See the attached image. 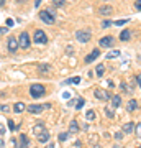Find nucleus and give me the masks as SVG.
Here are the masks:
<instances>
[{
  "instance_id": "9",
  "label": "nucleus",
  "mask_w": 141,
  "mask_h": 148,
  "mask_svg": "<svg viewBox=\"0 0 141 148\" xmlns=\"http://www.w3.org/2000/svg\"><path fill=\"white\" fill-rule=\"evenodd\" d=\"M76 38H77V41H80V43H87V41H90V33L84 32V30H79V32L76 33Z\"/></svg>"
},
{
  "instance_id": "5",
  "label": "nucleus",
  "mask_w": 141,
  "mask_h": 148,
  "mask_svg": "<svg viewBox=\"0 0 141 148\" xmlns=\"http://www.w3.org/2000/svg\"><path fill=\"white\" fill-rule=\"evenodd\" d=\"M7 48H8V51H10V53H16V51H18V48H20L18 40H16L15 36H10V38H8V41H7Z\"/></svg>"
},
{
  "instance_id": "3",
  "label": "nucleus",
  "mask_w": 141,
  "mask_h": 148,
  "mask_svg": "<svg viewBox=\"0 0 141 148\" xmlns=\"http://www.w3.org/2000/svg\"><path fill=\"white\" fill-rule=\"evenodd\" d=\"M18 45H20V48H23V49H28V48H30L31 41H30V35L26 32L20 33V36H18Z\"/></svg>"
},
{
  "instance_id": "18",
  "label": "nucleus",
  "mask_w": 141,
  "mask_h": 148,
  "mask_svg": "<svg viewBox=\"0 0 141 148\" xmlns=\"http://www.w3.org/2000/svg\"><path fill=\"white\" fill-rule=\"evenodd\" d=\"M130 38H131V32H130V30H123V32L120 33V40H121V41H128Z\"/></svg>"
},
{
  "instance_id": "12",
  "label": "nucleus",
  "mask_w": 141,
  "mask_h": 148,
  "mask_svg": "<svg viewBox=\"0 0 141 148\" xmlns=\"http://www.w3.org/2000/svg\"><path fill=\"white\" fill-rule=\"evenodd\" d=\"M99 13H100V15H104V16H108V15H112V13H113V8H112V7H108V5L100 7Z\"/></svg>"
},
{
  "instance_id": "15",
  "label": "nucleus",
  "mask_w": 141,
  "mask_h": 148,
  "mask_svg": "<svg viewBox=\"0 0 141 148\" xmlns=\"http://www.w3.org/2000/svg\"><path fill=\"white\" fill-rule=\"evenodd\" d=\"M110 101H112V106H113V109H116V107L121 106V97H120V95H113Z\"/></svg>"
},
{
  "instance_id": "34",
  "label": "nucleus",
  "mask_w": 141,
  "mask_h": 148,
  "mask_svg": "<svg viewBox=\"0 0 141 148\" xmlns=\"http://www.w3.org/2000/svg\"><path fill=\"white\" fill-rule=\"evenodd\" d=\"M0 110L2 112H10V107L8 106H0Z\"/></svg>"
},
{
  "instance_id": "43",
  "label": "nucleus",
  "mask_w": 141,
  "mask_h": 148,
  "mask_svg": "<svg viewBox=\"0 0 141 148\" xmlns=\"http://www.w3.org/2000/svg\"><path fill=\"white\" fill-rule=\"evenodd\" d=\"M5 5V0H0V7H3Z\"/></svg>"
},
{
  "instance_id": "20",
  "label": "nucleus",
  "mask_w": 141,
  "mask_h": 148,
  "mask_svg": "<svg viewBox=\"0 0 141 148\" xmlns=\"http://www.w3.org/2000/svg\"><path fill=\"white\" fill-rule=\"evenodd\" d=\"M40 73L41 74H46V73H49V71H51V66H49V64H40Z\"/></svg>"
},
{
  "instance_id": "32",
  "label": "nucleus",
  "mask_w": 141,
  "mask_h": 148,
  "mask_svg": "<svg viewBox=\"0 0 141 148\" xmlns=\"http://www.w3.org/2000/svg\"><path fill=\"white\" fill-rule=\"evenodd\" d=\"M5 23H7V27H13V25H15V21L12 20V18H7Z\"/></svg>"
},
{
  "instance_id": "40",
  "label": "nucleus",
  "mask_w": 141,
  "mask_h": 148,
  "mask_svg": "<svg viewBox=\"0 0 141 148\" xmlns=\"http://www.w3.org/2000/svg\"><path fill=\"white\" fill-rule=\"evenodd\" d=\"M0 133H2V135L5 133V128H3V125H0Z\"/></svg>"
},
{
  "instance_id": "36",
  "label": "nucleus",
  "mask_w": 141,
  "mask_h": 148,
  "mask_svg": "<svg viewBox=\"0 0 141 148\" xmlns=\"http://www.w3.org/2000/svg\"><path fill=\"white\" fill-rule=\"evenodd\" d=\"M115 138H116V140H121V138H123V133H121V132L115 133Z\"/></svg>"
},
{
  "instance_id": "6",
  "label": "nucleus",
  "mask_w": 141,
  "mask_h": 148,
  "mask_svg": "<svg viewBox=\"0 0 141 148\" xmlns=\"http://www.w3.org/2000/svg\"><path fill=\"white\" fill-rule=\"evenodd\" d=\"M94 95L99 101H110V99H112V94H110L108 90H104V89H97L94 92Z\"/></svg>"
},
{
  "instance_id": "23",
  "label": "nucleus",
  "mask_w": 141,
  "mask_h": 148,
  "mask_svg": "<svg viewBox=\"0 0 141 148\" xmlns=\"http://www.w3.org/2000/svg\"><path fill=\"white\" fill-rule=\"evenodd\" d=\"M33 130H35V132H40V133H41L43 130H44V123H36V125L33 127Z\"/></svg>"
},
{
  "instance_id": "7",
  "label": "nucleus",
  "mask_w": 141,
  "mask_h": 148,
  "mask_svg": "<svg viewBox=\"0 0 141 148\" xmlns=\"http://www.w3.org/2000/svg\"><path fill=\"white\" fill-rule=\"evenodd\" d=\"M99 45L102 48H113V45H115V38L113 36H104V38H100Z\"/></svg>"
},
{
  "instance_id": "27",
  "label": "nucleus",
  "mask_w": 141,
  "mask_h": 148,
  "mask_svg": "<svg viewBox=\"0 0 141 148\" xmlns=\"http://www.w3.org/2000/svg\"><path fill=\"white\" fill-rule=\"evenodd\" d=\"M104 71H105V68L102 66V64H99V66H97V69H95L97 76H102V74H104Z\"/></svg>"
},
{
  "instance_id": "39",
  "label": "nucleus",
  "mask_w": 141,
  "mask_h": 148,
  "mask_svg": "<svg viewBox=\"0 0 141 148\" xmlns=\"http://www.w3.org/2000/svg\"><path fill=\"white\" fill-rule=\"evenodd\" d=\"M63 97H64V99H69V97H71V94H69V92H64Z\"/></svg>"
},
{
  "instance_id": "37",
  "label": "nucleus",
  "mask_w": 141,
  "mask_h": 148,
  "mask_svg": "<svg viewBox=\"0 0 141 148\" xmlns=\"http://www.w3.org/2000/svg\"><path fill=\"white\" fill-rule=\"evenodd\" d=\"M8 32V28H0V35H5Z\"/></svg>"
},
{
  "instance_id": "19",
  "label": "nucleus",
  "mask_w": 141,
  "mask_h": 148,
  "mask_svg": "<svg viewBox=\"0 0 141 148\" xmlns=\"http://www.w3.org/2000/svg\"><path fill=\"white\" fill-rule=\"evenodd\" d=\"M69 132H71V133L79 132V123H77V120H72V122H71V125H69Z\"/></svg>"
},
{
  "instance_id": "42",
  "label": "nucleus",
  "mask_w": 141,
  "mask_h": 148,
  "mask_svg": "<svg viewBox=\"0 0 141 148\" xmlns=\"http://www.w3.org/2000/svg\"><path fill=\"white\" fill-rule=\"evenodd\" d=\"M15 2H16V3H25L26 0H15Z\"/></svg>"
},
{
  "instance_id": "17",
  "label": "nucleus",
  "mask_w": 141,
  "mask_h": 148,
  "mask_svg": "<svg viewBox=\"0 0 141 148\" xmlns=\"http://www.w3.org/2000/svg\"><path fill=\"white\" fill-rule=\"evenodd\" d=\"M25 109H26V107H25V104H23V102H16L15 106H13V110H15V114H21Z\"/></svg>"
},
{
  "instance_id": "24",
  "label": "nucleus",
  "mask_w": 141,
  "mask_h": 148,
  "mask_svg": "<svg viewBox=\"0 0 141 148\" xmlns=\"http://www.w3.org/2000/svg\"><path fill=\"white\" fill-rule=\"evenodd\" d=\"M85 119H87V120H94V119H95V112H94V110H87V114H85Z\"/></svg>"
},
{
  "instance_id": "30",
  "label": "nucleus",
  "mask_w": 141,
  "mask_h": 148,
  "mask_svg": "<svg viewBox=\"0 0 141 148\" xmlns=\"http://www.w3.org/2000/svg\"><path fill=\"white\" fill-rule=\"evenodd\" d=\"M84 104H85V101H84V99H79V101H77V104H76V109H77V110H79V109H82V107H84Z\"/></svg>"
},
{
  "instance_id": "44",
  "label": "nucleus",
  "mask_w": 141,
  "mask_h": 148,
  "mask_svg": "<svg viewBox=\"0 0 141 148\" xmlns=\"http://www.w3.org/2000/svg\"><path fill=\"white\" fill-rule=\"evenodd\" d=\"M140 130H141V125H140V127H138V132H140Z\"/></svg>"
},
{
  "instance_id": "11",
  "label": "nucleus",
  "mask_w": 141,
  "mask_h": 148,
  "mask_svg": "<svg viewBox=\"0 0 141 148\" xmlns=\"http://www.w3.org/2000/svg\"><path fill=\"white\" fill-rule=\"evenodd\" d=\"M49 137H51L49 132H48V130H43L41 133H38V142H40V143H48Z\"/></svg>"
},
{
  "instance_id": "16",
  "label": "nucleus",
  "mask_w": 141,
  "mask_h": 148,
  "mask_svg": "<svg viewBox=\"0 0 141 148\" xmlns=\"http://www.w3.org/2000/svg\"><path fill=\"white\" fill-rule=\"evenodd\" d=\"M133 130H135V123L133 122H126L125 125H123V132L125 133H131Z\"/></svg>"
},
{
  "instance_id": "14",
  "label": "nucleus",
  "mask_w": 141,
  "mask_h": 148,
  "mask_svg": "<svg viewBox=\"0 0 141 148\" xmlns=\"http://www.w3.org/2000/svg\"><path fill=\"white\" fill-rule=\"evenodd\" d=\"M126 109H128L130 112H135L136 109H138V101H135V99L128 101V104H126Z\"/></svg>"
},
{
  "instance_id": "26",
  "label": "nucleus",
  "mask_w": 141,
  "mask_h": 148,
  "mask_svg": "<svg viewBox=\"0 0 141 148\" xmlns=\"http://www.w3.org/2000/svg\"><path fill=\"white\" fill-rule=\"evenodd\" d=\"M116 56H120V51H110L107 54V59H112V58H116Z\"/></svg>"
},
{
  "instance_id": "41",
  "label": "nucleus",
  "mask_w": 141,
  "mask_h": 148,
  "mask_svg": "<svg viewBox=\"0 0 141 148\" xmlns=\"http://www.w3.org/2000/svg\"><path fill=\"white\" fill-rule=\"evenodd\" d=\"M46 148H54V143H49V145H46Z\"/></svg>"
},
{
  "instance_id": "4",
  "label": "nucleus",
  "mask_w": 141,
  "mask_h": 148,
  "mask_svg": "<svg viewBox=\"0 0 141 148\" xmlns=\"http://www.w3.org/2000/svg\"><path fill=\"white\" fill-rule=\"evenodd\" d=\"M40 20H41L43 23H46V25H52V23L56 21V18H54V15H51L48 10H41L40 12Z\"/></svg>"
},
{
  "instance_id": "33",
  "label": "nucleus",
  "mask_w": 141,
  "mask_h": 148,
  "mask_svg": "<svg viewBox=\"0 0 141 148\" xmlns=\"http://www.w3.org/2000/svg\"><path fill=\"white\" fill-rule=\"evenodd\" d=\"M110 25H112V21H110V20H105L104 23H102V27H104V28H108Z\"/></svg>"
},
{
  "instance_id": "46",
  "label": "nucleus",
  "mask_w": 141,
  "mask_h": 148,
  "mask_svg": "<svg viewBox=\"0 0 141 148\" xmlns=\"http://www.w3.org/2000/svg\"><path fill=\"white\" fill-rule=\"evenodd\" d=\"M138 148H141V147H138Z\"/></svg>"
},
{
  "instance_id": "13",
  "label": "nucleus",
  "mask_w": 141,
  "mask_h": 148,
  "mask_svg": "<svg viewBox=\"0 0 141 148\" xmlns=\"http://www.w3.org/2000/svg\"><path fill=\"white\" fill-rule=\"evenodd\" d=\"M28 143H30L28 137H26L25 133H21V137H20V145H18V148H28Z\"/></svg>"
},
{
  "instance_id": "10",
  "label": "nucleus",
  "mask_w": 141,
  "mask_h": 148,
  "mask_svg": "<svg viewBox=\"0 0 141 148\" xmlns=\"http://www.w3.org/2000/svg\"><path fill=\"white\" fill-rule=\"evenodd\" d=\"M99 56H100V49H94L92 53H89V54H87V56H85V63H87V64L94 63L95 59L99 58Z\"/></svg>"
},
{
  "instance_id": "22",
  "label": "nucleus",
  "mask_w": 141,
  "mask_h": 148,
  "mask_svg": "<svg viewBox=\"0 0 141 148\" xmlns=\"http://www.w3.org/2000/svg\"><path fill=\"white\" fill-rule=\"evenodd\" d=\"M18 127H21V125H15V122L12 120V119H8V128L10 130H18Z\"/></svg>"
},
{
  "instance_id": "29",
  "label": "nucleus",
  "mask_w": 141,
  "mask_h": 148,
  "mask_svg": "<svg viewBox=\"0 0 141 148\" xmlns=\"http://www.w3.org/2000/svg\"><path fill=\"white\" fill-rule=\"evenodd\" d=\"M59 140H61V142H66V140H67L69 138V133H66V132H63V133H59Z\"/></svg>"
},
{
  "instance_id": "25",
  "label": "nucleus",
  "mask_w": 141,
  "mask_h": 148,
  "mask_svg": "<svg viewBox=\"0 0 141 148\" xmlns=\"http://www.w3.org/2000/svg\"><path fill=\"white\" fill-rule=\"evenodd\" d=\"M105 114H107L108 119H113V117H115V114H113V110H112L110 107H105Z\"/></svg>"
},
{
  "instance_id": "38",
  "label": "nucleus",
  "mask_w": 141,
  "mask_h": 148,
  "mask_svg": "<svg viewBox=\"0 0 141 148\" xmlns=\"http://www.w3.org/2000/svg\"><path fill=\"white\" fill-rule=\"evenodd\" d=\"M136 81H138V84H140V89H141V74H138V77H136Z\"/></svg>"
},
{
  "instance_id": "2",
  "label": "nucleus",
  "mask_w": 141,
  "mask_h": 148,
  "mask_svg": "<svg viewBox=\"0 0 141 148\" xmlns=\"http://www.w3.org/2000/svg\"><path fill=\"white\" fill-rule=\"evenodd\" d=\"M33 43L35 45H44V43H48V35L43 30H36L35 35H33Z\"/></svg>"
},
{
  "instance_id": "8",
  "label": "nucleus",
  "mask_w": 141,
  "mask_h": 148,
  "mask_svg": "<svg viewBox=\"0 0 141 148\" xmlns=\"http://www.w3.org/2000/svg\"><path fill=\"white\" fill-rule=\"evenodd\" d=\"M49 104H44V106H36V104H33V106H28L26 109H28V112L30 114H41L44 109H49Z\"/></svg>"
},
{
  "instance_id": "1",
  "label": "nucleus",
  "mask_w": 141,
  "mask_h": 148,
  "mask_svg": "<svg viewBox=\"0 0 141 148\" xmlns=\"http://www.w3.org/2000/svg\"><path fill=\"white\" fill-rule=\"evenodd\" d=\"M30 94H31V97H35V99H40V97H43V95L46 94V87L43 84H33L31 87H30Z\"/></svg>"
},
{
  "instance_id": "21",
  "label": "nucleus",
  "mask_w": 141,
  "mask_h": 148,
  "mask_svg": "<svg viewBox=\"0 0 141 148\" xmlns=\"http://www.w3.org/2000/svg\"><path fill=\"white\" fill-rule=\"evenodd\" d=\"M80 82V77H71V79H67L64 84H79Z\"/></svg>"
},
{
  "instance_id": "28",
  "label": "nucleus",
  "mask_w": 141,
  "mask_h": 148,
  "mask_svg": "<svg viewBox=\"0 0 141 148\" xmlns=\"http://www.w3.org/2000/svg\"><path fill=\"white\" fill-rule=\"evenodd\" d=\"M52 3H54V7H59V8H61V7L66 3V0H52Z\"/></svg>"
},
{
  "instance_id": "45",
  "label": "nucleus",
  "mask_w": 141,
  "mask_h": 148,
  "mask_svg": "<svg viewBox=\"0 0 141 148\" xmlns=\"http://www.w3.org/2000/svg\"><path fill=\"white\" fill-rule=\"evenodd\" d=\"M138 59H140V63H141V54H140V58H138Z\"/></svg>"
},
{
  "instance_id": "31",
  "label": "nucleus",
  "mask_w": 141,
  "mask_h": 148,
  "mask_svg": "<svg viewBox=\"0 0 141 148\" xmlns=\"http://www.w3.org/2000/svg\"><path fill=\"white\" fill-rule=\"evenodd\" d=\"M126 21H130V20H125V18H121V20H116V21H115V25H118V27H121V25H125Z\"/></svg>"
},
{
  "instance_id": "35",
  "label": "nucleus",
  "mask_w": 141,
  "mask_h": 148,
  "mask_svg": "<svg viewBox=\"0 0 141 148\" xmlns=\"http://www.w3.org/2000/svg\"><path fill=\"white\" fill-rule=\"evenodd\" d=\"M135 8H136V10H141V0H136V3H135Z\"/></svg>"
}]
</instances>
